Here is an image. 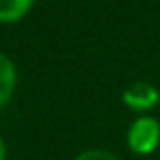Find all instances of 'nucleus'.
<instances>
[{
  "label": "nucleus",
  "mask_w": 160,
  "mask_h": 160,
  "mask_svg": "<svg viewBox=\"0 0 160 160\" xmlns=\"http://www.w3.org/2000/svg\"><path fill=\"white\" fill-rule=\"evenodd\" d=\"M127 149L134 156H151L160 147V123L149 116H136L132 125L127 127Z\"/></svg>",
  "instance_id": "obj_1"
},
{
  "label": "nucleus",
  "mask_w": 160,
  "mask_h": 160,
  "mask_svg": "<svg viewBox=\"0 0 160 160\" xmlns=\"http://www.w3.org/2000/svg\"><path fill=\"white\" fill-rule=\"evenodd\" d=\"M121 101L125 103L127 110H132L138 116H142V114L151 112L160 103V90L149 81H132L129 86L123 88Z\"/></svg>",
  "instance_id": "obj_2"
},
{
  "label": "nucleus",
  "mask_w": 160,
  "mask_h": 160,
  "mask_svg": "<svg viewBox=\"0 0 160 160\" xmlns=\"http://www.w3.org/2000/svg\"><path fill=\"white\" fill-rule=\"evenodd\" d=\"M16 88H18V66L9 55L0 53V110H5L11 103Z\"/></svg>",
  "instance_id": "obj_3"
},
{
  "label": "nucleus",
  "mask_w": 160,
  "mask_h": 160,
  "mask_svg": "<svg viewBox=\"0 0 160 160\" xmlns=\"http://www.w3.org/2000/svg\"><path fill=\"white\" fill-rule=\"evenodd\" d=\"M33 7L35 0H0V24L22 22Z\"/></svg>",
  "instance_id": "obj_4"
},
{
  "label": "nucleus",
  "mask_w": 160,
  "mask_h": 160,
  "mask_svg": "<svg viewBox=\"0 0 160 160\" xmlns=\"http://www.w3.org/2000/svg\"><path fill=\"white\" fill-rule=\"evenodd\" d=\"M75 160H121L116 153L108 151V149H101V147H92V149H83Z\"/></svg>",
  "instance_id": "obj_5"
},
{
  "label": "nucleus",
  "mask_w": 160,
  "mask_h": 160,
  "mask_svg": "<svg viewBox=\"0 0 160 160\" xmlns=\"http://www.w3.org/2000/svg\"><path fill=\"white\" fill-rule=\"evenodd\" d=\"M0 160H7V142H5L2 134H0Z\"/></svg>",
  "instance_id": "obj_6"
}]
</instances>
